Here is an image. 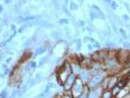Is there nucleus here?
Instances as JSON below:
<instances>
[{
	"label": "nucleus",
	"instance_id": "1",
	"mask_svg": "<svg viewBox=\"0 0 130 98\" xmlns=\"http://www.w3.org/2000/svg\"><path fill=\"white\" fill-rule=\"evenodd\" d=\"M84 86H85V84L77 78L76 81H75V84L71 88V90H70L71 91V96L73 98H77L83 92V90H84Z\"/></svg>",
	"mask_w": 130,
	"mask_h": 98
},
{
	"label": "nucleus",
	"instance_id": "2",
	"mask_svg": "<svg viewBox=\"0 0 130 98\" xmlns=\"http://www.w3.org/2000/svg\"><path fill=\"white\" fill-rule=\"evenodd\" d=\"M102 80H103V76H102V74L100 72V74H98V75H95V76H92L86 85H88V87L90 89H94V88H98V87L101 86Z\"/></svg>",
	"mask_w": 130,
	"mask_h": 98
},
{
	"label": "nucleus",
	"instance_id": "3",
	"mask_svg": "<svg viewBox=\"0 0 130 98\" xmlns=\"http://www.w3.org/2000/svg\"><path fill=\"white\" fill-rule=\"evenodd\" d=\"M116 58H117V61L120 62L122 65H126L128 60L130 59V53L129 50H126V49H121L117 53L116 55Z\"/></svg>",
	"mask_w": 130,
	"mask_h": 98
},
{
	"label": "nucleus",
	"instance_id": "4",
	"mask_svg": "<svg viewBox=\"0 0 130 98\" xmlns=\"http://www.w3.org/2000/svg\"><path fill=\"white\" fill-rule=\"evenodd\" d=\"M76 79H77V76L75 75V74H71V75L67 77V79L65 80V83L63 84L64 90H66V91H70V90H71V88L73 87V85L75 84Z\"/></svg>",
	"mask_w": 130,
	"mask_h": 98
},
{
	"label": "nucleus",
	"instance_id": "5",
	"mask_svg": "<svg viewBox=\"0 0 130 98\" xmlns=\"http://www.w3.org/2000/svg\"><path fill=\"white\" fill-rule=\"evenodd\" d=\"M77 78L80 80H82L83 83L85 84H88V81L90 80V78H91V74H90V69H88V68H83L82 70H81V72L78 74V76H77Z\"/></svg>",
	"mask_w": 130,
	"mask_h": 98
},
{
	"label": "nucleus",
	"instance_id": "6",
	"mask_svg": "<svg viewBox=\"0 0 130 98\" xmlns=\"http://www.w3.org/2000/svg\"><path fill=\"white\" fill-rule=\"evenodd\" d=\"M101 98H115L111 92L110 89H105V90L102 91V95H101Z\"/></svg>",
	"mask_w": 130,
	"mask_h": 98
},
{
	"label": "nucleus",
	"instance_id": "7",
	"mask_svg": "<svg viewBox=\"0 0 130 98\" xmlns=\"http://www.w3.org/2000/svg\"><path fill=\"white\" fill-rule=\"evenodd\" d=\"M48 60H50V57H48V56L43 57V58H42V59H40V60L38 61V65H37V66H39V67L44 66L45 64H47V62H48Z\"/></svg>",
	"mask_w": 130,
	"mask_h": 98
},
{
	"label": "nucleus",
	"instance_id": "8",
	"mask_svg": "<svg viewBox=\"0 0 130 98\" xmlns=\"http://www.w3.org/2000/svg\"><path fill=\"white\" fill-rule=\"evenodd\" d=\"M46 50H47V48H46V47H40V48H37L36 50H35V56L42 55V54L46 53Z\"/></svg>",
	"mask_w": 130,
	"mask_h": 98
},
{
	"label": "nucleus",
	"instance_id": "9",
	"mask_svg": "<svg viewBox=\"0 0 130 98\" xmlns=\"http://www.w3.org/2000/svg\"><path fill=\"white\" fill-rule=\"evenodd\" d=\"M53 87H55V84H54V83H48V84H47V85H46V86H45L44 92H45V94H47V92H48V91H50V90H51V89H52V88H53Z\"/></svg>",
	"mask_w": 130,
	"mask_h": 98
},
{
	"label": "nucleus",
	"instance_id": "10",
	"mask_svg": "<svg viewBox=\"0 0 130 98\" xmlns=\"http://www.w3.org/2000/svg\"><path fill=\"white\" fill-rule=\"evenodd\" d=\"M110 90H111V92H112L113 97H116V96H118V94H119V92L121 91V89L119 88L118 86H116V87H113L112 89H110Z\"/></svg>",
	"mask_w": 130,
	"mask_h": 98
},
{
	"label": "nucleus",
	"instance_id": "11",
	"mask_svg": "<svg viewBox=\"0 0 130 98\" xmlns=\"http://www.w3.org/2000/svg\"><path fill=\"white\" fill-rule=\"evenodd\" d=\"M61 36H62V34L59 31H53V34H52V37L57 40H61Z\"/></svg>",
	"mask_w": 130,
	"mask_h": 98
},
{
	"label": "nucleus",
	"instance_id": "12",
	"mask_svg": "<svg viewBox=\"0 0 130 98\" xmlns=\"http://www.w3.org/2000/svg\"><path fill=\"white\" fill-rule=\"evenodd\" d=\"M90 18L93 20V19H98V18H100V16L98 15V12H94V11H91L90 13Z\"/></svg>",
	"mask_w": 130,
	"mask_h": 98
},
{
	"label": "nucleus",
	"instance_id": "13",
	"mask_svg": "<svg viewBox=\"0 0 130 98\" xmlns=\"http://www.w3.org/2000/svg\"><path fill=\"white\" fill-rule=\"evenodd\" d=\"M8 97V92H7V89H4L1 92H0V98H7Z\"/></svg>",
	"mask_w": 130,
	"mask_h": 98
},
{
	"label": "nucleus",
	"instance_id": "14",
	"mask_svg": "<svg viewBox=\"0 0 130 98\" xmlns=\"http://www.w3.org/2000/svg\"><path fill=\"white\" fill-rule=\"evenodd\" d=\"M58 23H59V24H66V23H69V19H66V18L59 19V20H58Z\"/></svg>",
	"mask_w": 130,
	"mask_h": 98
},
{
	"label": "nucleus",
	"instance_id": "15",
	"mask_svg": "<svg viewBox=\"0 0 130 98\" xmlns=\"http://www.w3.org/2000/svg\"><path fill=\"white\" fill-rule=\"evenodd\" d=\"M110 7H111V9L112 10H116L118 8V5H117V2H115V1H111V4H110Z\"/></svg>",
	"mask_w": 130,
	"mask_h": 98
},
{
	"label": "nucleus",
	"instance_id": "16",
	"mask_svg": "<svg viewBox=\"0 0 130 98\" xmlns=\"http://www.w3.org/2000/svg\"><path fill=\"white\" fill-rule=\"evenodd\" d=\"M78 8V6L76 4H74V2H71V5H70V9L71 10H76Z\"/></svg>",
	"mask_w": 130,
	"mask_h": 98
},
{
	"label": "nucleus",
	"instance_id": "17",
	"mask_svg": "<svg viewBox=\"0 0 130 98\" xmlns=\"http://www.w3.org/2000/svg\"><path fill=\"white\" fill-rule=\"evenodd\" d=\"M119 32L121 34V36H122L123 39H127V38H128V36H127V34H126V31H124V29L121 28V29H120V31H119Z\"/></svg>",
	"mask_w": 130,
	"mask_h": 98
},
{
	"label": "nucleus",
	"instance_id": "18",
	"mask_svg": "<svg viewBox=\"0 0 130 98\" xmlns=\"http://www.w3.org/2000/svg\"><path fill=\"white\" fill-rule=\"evenodd\" d=\"M105 45H107L108 48H113L116 46V43L112 42V41H107V42H105Z\"/></svg>",
	"mask_w": 130,
	"mask_h": 98
},
{
	"label": "nucleus",
	"instance_id": "19",
	"mask_svg": "<svg viewBox=\"0 0 130 98\" xmlns=\"http://www.w3.org/2000/svg\"><path fill=\"white\" fill-rule=\"evenodd\" d=\"M28 66L30 67L31 69H34V68H36V67H37V64H36L35 61H29V62H28Z\"/></svg>",
	"mask_w": 130,
	"mask_h": 98
},
{
	"label": "nucleus",
	"instance_id": "20",
	"mask_svg": "<svg viewBox=\"0 0 130 98\" xmlns=\"http://www.w3.org/2000/svg\"><path fill=\"white\" fill-rule=\"evenodd\" d=\"M36 83H37L36 79H29V80H28V86L32 87V86H35V84H36Z\"/></svg>",
	"mask_w": 130,
	"mask_h": 98
},
{
	"label": "nucleus",
	"instance_id": "21",
	"mask_svg": "<svg viewBox=\"0 0 130 98\" xmlns=\"http://www.w3.org/2000/svg\"><path fill=\"white\" fill-rule=\"evenodd\" d=\"M74 42H75V45H76L77 49H80L81 48V45H82V42H81V39H75Z\"/></svg>",
	"mask_w": 130,
	"mask_h": 98
},
{
	"label": "nucleus",
	"instance_id": "22",
	"mask_svg": "<svg viewBox=\"0 0 130 98\" xmlns=\"http://www.w3.org/2000/svg\"><path fill=\"white\" fill-rule=\"evenodd\" d=\"M123 48L126 49V50H129L130 49V42L129 41H124L123 42Z\"/></svg>",
	"mask_w": 130,
	"mask_h": 98
},
{
	"label": "nucleus",
	"instance_id": "23",
	"mask_svg": "<svg viewBox=\"0 0 130 98\" xmlns=\"http://www.w3.org/2000/svg\"><path fill=\"white\" fill-rule=\"evenodd\" d=\"M31 43H32V40H30V39H29V40H27V41H26L25 43H24V47H25V48H28L29 46L31 45Z\"/></svg>",
	"mask_w": 130,
	"mask_h": 98
},
{
	"label": "nucleus",
	"instance_id": "24",
	"mask_svg": "<svg viewBox=\"0 0 130 98\" xmlns=\"http://www.w3.org/2000/svg\"><path fill=\"white\" fill-rule=\"evenodd\" d=\"M35 79H36L37 81H39L40 79H42V72H37V74H36V77H35Z\"/></svg>",
	"mask_w": 130,
	"mask_h": 98
},
{
	"label": "nucleus",
	"instance_id": "25",
	"mask_svg": "<svg viewBox=\"0 0 130 98\" xmlns=\"http://www.w3.org/2000/svg\"><path fill=\"white\" fill-rule=\"evenodd\" d=\"M122 20L124 21V22H128L129 21V16L128 15H123L122 16Z\"/></svg>",
	"mask_w": 130,
	"mask_h": 98
},
{
	"label": "nucleus",
	"instance_id": "26",
	"mask_svg": "<svg viewBox=\"0 0 130 98\" xmlns=\"http://www.w3.org/2000/svg\"><path fill=\"white\" fill-rule=\"evenodd\" d=\"M27 88H28V85H25V86L23 87V89H21V95L25 94V92L27 91Z\"/></svg>",
	"mask_w": 130,
	"mask_h": 98
},
{
	"label": "nucleus",
	"instance_id": "27",
	"mask_svg": "<svg viewBox=\"0 0 130 98\" xmlns=\"http://www.w3.org/2000/svg\"><path fill=\"white\" fill-rule=\"evenodd\" d=\"M77 22H78V26H80V27H84L85 26V22L83 20H78Z\"/></svg>",
	"mask_w": 130,
	"mask_h": 98
},
{
	"label": "nucleus",
	"instance_id": "28",
	"mask_svg": "<svg viewBox=\"0 0 130 98\" xmlns=\"http://www.w3.org/2000/svg\"><path fill=\"white\" fill-rule=\"evenodd\" d=\"M100 47H101V45H100L98 41H95V42L93 43V48H100Z\"/></svg>",
	"mask_w": 130,
	"mask_h": 98
},
{
	"label": "nucleus",
	"instance_id": "29",
	"mask_svg": "<svg viewBox=\"0 0 130 98\" xmlns=\"http://www.w3.org/2000/svg\"><path fill=\"white\" fill-rule=\"evenodd\" d=\"M11 61H12V58H11V57H8V58L6 59V64H10Z\"/></svg>",
	"mask_w": 130,
	"mask_h": 98
},
{
	"label": "nucleus",
	"instance_id": "30",
	"mask_svg": "<svg viewBox=\"0 0 130 98\" xmlns=\"http://www.w3.org/2000/svg\"><path fill=\"white\" fill-rule=\"evenodd\" d=\"M90 39H91V37H89V36H86L83 38V41H90Z\"/></svg>",
	"mask_w": 130,
	"mask_h": 98
},
{
	"label": "nucleus",
	"instance_id": "31",
	"mask_svg": "<svg viewBox=\"0 0 130 98\" xmlns=\"http://www.w3.org/2000/svg\"><path fill=\"white\" fill-rule=\"evenodd\" d=\"M54 7H55L56 8V9H59V5H58V2H54Z\"/></svg>",
	"mask_w": 130,
	"mask_h": 98
},
{
	"label": "nucleus",
	"instance_id": "32",
	"mask_svg": "<svg viewBox=\"0 0 130 98\" xmlns=\"http://www.w3.org/2000/svg\"><path fill=\"white\" fill-rule=\"evenodd\" d=\"M86 47H88L89 50H92V49H93V45H91V43H89V45L86 46Z\"/></svg>",
	"mask_w": 130,
	"mask_h": 98
},
{
	"label": "nucleus",
	"instance_id": "33",
	"mask_svg": "<svg viewBox=\"0 0 130 98\" xmlns=\"http://www.w3.org/2000/svg\"><path fill=\"white\" fill-rule=\"evenodd\" d=\"M86 30H88L89 32H93V29L90 28V27H86Z\"/></svg>",
	"mask_w": 130,
	"mask_h": 98
},
{
	"label": "nucleus",
	"instance_id": "34",
	"mask_svg": "<svg viewBox=\"0 0 130 98\" xmlns=\"http://www.w3.org/2000/svg\"><path fill=\"white\" fill-rule=\"evenodd\" d=\"M10 28H11V30L16 31V27H15V24H11V27H10Z\"/></svg>",
	"mask_w": 130,
	"mask_h": 98
},
{
	"label": "nucleus",
	"instance_id": "35",
	"mask_svg": "<svg viewBox=\"0 0 130 98\" xmlns=\"http://www.w3.org/2000/svg\"><path fill=\"white\" fill-rule=\"evenodd\" d=\"M127 87H128V88L130 89V80H128V86H127Z\"/></svg>",
	"mask_w": 130,
	"mask_h": 98
},
{
	"label": "nucleus",
	"instance_id": "36",
	"mask_svg": "<svg viewBox=\"0 0 130 98\" xmlns=\"http://www.w3.org/2000/svg\"><path fill=\"white\" fill-rule=\"evenodd\" d=\"M1 11H2V6L0 5V13H1Z\"/></svg>",
	"mask_w": 130,
	"mask_h": 98
},
{
	"label": "nucleus",
	"instance_id": "37",
	"mask_svg": "<svg viewBox=\"0 0 130 98\" xmlns=\"http://www.w3.org/2000/svg\"><path fill=\"white\" fill-rule=\"evenodd\" d=\"M35 98H37V96H36V97H35Z\"/></svg>",
	"mask_w": 130,
	"mask_h": 98
}]
</instances>
